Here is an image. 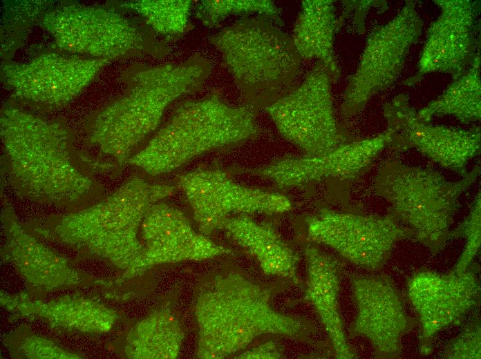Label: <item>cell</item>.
Instances as JSON below:
<instances>
[{
	"label": "cell",
	"mask_w": 481,
	"mask_h": 359,
	"mask_svg": "<svg viewBox=\"0 0 481 359\" xmlns=\"http://www.w3.org/2000/svg\"><path fill=\"white\" fill-rule=\"evenodd\" d=\"M305 222L310 241L328 246L370 271L385 264L397 242L412 238L411 233L388 214L363 215L323 208Z\"/></svg>",
	"instance_id": "obj_11"
},
{
	"label": "cell",
	"mask_w": 481,
	"mask_h": 359,
	"mask_svg": "<svg viewBox=\"0 0 481 359\" xmlns=\"http://www.w3.org/2000/svg\"><path fill=\"white\" fill-rule=\"evenodd\" d=\"M0 129L8 182L14 191L32 200L75 202L93 187L86 167H103L77 155L68 130L57 122L7 107L1 112Z\"/></svg>",
	"instance_id": "obj_1"
},
{
	"label": "cell",
	"mask_w": 481,
	"mask_h": 359,
	"mask_svg": "<svg viewBox=\"0 0 481 359\" xmlns=\"http://www.w3.org/2000/svg\"><path fill=\"white\" fill-rule=\"evenodd\" d=\"M332 81L317 61L300 86L265 108L281 135L305 155L325 154L350 142L334 116Z\"/></svg>",
	"instance_id": "obj_9"
},
{
	"label": "cell",
	"mask_w": 481,
	"mask_h": 359,
	"mask_svg": "<svg viewBox=\"0 0 481 359\" xmlns=\"http://www.w3.org/2000/svg\"><path fill=\"white\" fill-rule=\"evenodd\" d=\"M388 142L385 130L372 137L349 142L325 154L283 157L248 172L267 178L281 188L326 178L351 180L372 163Z\"/></svg>",
	"instance_id": "obj_17"
},
{
	"label": "cell",
	"mask_w": 481,
	"mask_h": 359,
	"mask_svg": "<svg viewBox=\"0 0 481 359\" xmlns=\"http://www.w3.org/2000/svg\"><path fill=\"white\" fill-rule=\"evenodd\" d=\"M142 263L202 260L232 253L191 227L182 212L165 204H154L141 224Z\"/></svg>",
	"instance_id": "obj_19"
},
{
	"label": "cell",
	"mask_w": 481,
	"mask_h": 359,
	"mask_svg": "<svg viewBox=\"0 0 481 359\" xmlns=\"http://www.w3.org/2000/svg\"><path fill=\"white\" fill-rule=\"evenodd\" d=\"M42 23L61 48L97 59L110 61L146 48L159 57L170 51L164 43L149 42L126 19L102 7L64 6L46 14Z\"/></svg>",
	"instance_id": "obj_8"
},
{
	"label": "cell",
	"mask_w": 481,
	"mask_h": 359,
	"mask_svg": "<svg viewBox=\"0 0 481 359\" xmlns=\"http://www.w3.org/2000/svg\"><path fill=\"white\" fill-rule=\"evenodd\" d=\"M480 326L478 324L465 329L448 345L444 358L449 359H480Z\"/></svg>",
	"instance_id": "obj_27"
},
{
	"label": "cell",
	"mask_w": 481,
	"mask_h": 359,
	"mask_svg": "<svg viewBox=\"0 0 481 359\" xmlns=\"http://www.w3.org/2000/svg\"><path fill=\"white\" fill-rule=\"evenodd\" d=\"M439 17L430 25L422 50L417 76L449 73L456 78L471 65L475 51L474 11L467 0L436 1ZM410 79V80H411ZM417 80V81H418Z\"/></svg>",
	"instance_id": "obj_18"
},
{
	"label": "cell",
	"mask_w": 481,
	"mask_h": 359,
	"mask_svg": "<svg viewBox=\"0 0 481 359\" xmlns=\"http://www.w3.org/2000/svg\"><path fill=\"white\" fill-rule=\"evenodd\" d=\"M478 280L473 271L442 274L425 270L408 281V298L420 324V352L430 353V343L440 331L460 324L478 301Z\"/></svg>",
	"instance_id": "obj_14"
},
{
	"label": "cell",
	"mask_w": 481,
	"mask_h": 359,
	"mask_svg": "<svg viewBox=\"0 0 481 359\" xmlns=\"http://www.w3.org/2000/svg\"><path fill=\"white\" fill-rule=\"evenodd\" d=\"M220 229L255 256L266 275L289 278L298 283V256L270 226L240 215L227 218Z\"/></svg>",
	"instance_id": "obj_21"
},
{
	"label": "cell",
	"mask_w": 481,
	"mask_h": 359,
	"mask_svg": "<svg viewBox=\"0 0 481 359\" xmlns=\"http://www.w3.org/2000/svg\"><path fill=\"white\" fill-rule=\"evenodd\" d=\"M191 1H131L122 4L141 14L157 32L173 37L182 35L189 26Z\"/></svg>",
	"instance_id": "obj_24"
},
{
	"label": "cell",
	"mask_w": 481,
	"mask_h": 359,
	"mask_svg": "<svg viewBox=\"0 0 481 359\" xmlns=\"http://www.w3.org/2000/svg\"><path fill=\"white\" fill-rule=\"evenodd\" d=\"M308 267L305 299L314 307L331 340L335 356L351 359L356 355L347 342L338 308L341 264L313 245L304 250Z\"/></svg>",
	"instance_id": "obj_20"
},
{
	"label": "cell",
	"mask_w": 481,
	"mask_h": 359,
	"mask_svg": "<svg viewBox=\"0 0 481 359\" xmlns=\"http://www.w3.org/2000/svg\"><path fill=\"white\" fill-rule=\"evenodd\" d=\"M422 26L414 2L408 1L390 21L372 30L344 90L341 105L344 115L358 113L372 96L393 84Z\"/></svg>",
	"instance_id": "obj_10"
},
{
	"label": "cell",
	"mask_w": 481,
	"mask_h": 359,
	"mask_svg": "<svg viewBox=\"0 0 481 359\" xmlns=\"http://www.w3.org/2000/svg\"><path fill=\"white\" fill-rule=\"evenodd\" d=\"M211 69L210 62L197 53L178 64L130 73L124 95L96 117L91 142L120 164L126 162L133 148L157 128L166 108L179 97L198 90Z\"/></svg>",
	"instance_id": "obj_3"
},
{
	"label": "cell",
	"mask_w": 481,
	"mask_h": 359,
	"mask_svg": "<svg viewBox=\"0 0 481 359\" xmlns=\"http://www.w3.org/2000/svg\"><path fill=\"white\" fill-rule=\"evenodd\" d=\"M256 113L254 106H233L216 93L186 101L149 144L126 162L153 176L171 172L205 152L257 136Z\"/></svg>",
	"instance_id": "obj_4"
},
{
	"label": "cell",
	"mask_w": 481,
	"mask_h": 359,
	"mask_svg": "<svg viewBox=\"0 0 481 359\" xmlns=\"http://www.w3.org/2000/svg\"><path fill=\"white\" fill-rule=\"evenodd\" d=\"M109 61L44 54L27 63L4 65L2 70L6 83L17 96L53 107L76 97Z\"/></svg>",
	"instance_id": "obj_15"
},
{
	"label": "cell",
	"mask_w": 481,
	"mask_h": 359,
	"mask_svg": "<svg viewBox=\"0 0 481 359\" xmlns=\"http://www.w3.org/2000/svg\"><path fill=\"white\" fill-rule=\"evenodd\" d=\"M251 13L266 17L279 26L283 24L280 8L266 0L202 1L196 7V15L204 25L212 27L229 15Z\"/></svg>",
	"instance_id": "obj_25"
},
{
	"label": "cell",
	"mask_w": 481,
	"mask_h": 359,
	"mask_svg": "<svg viewBox=\"0 0 481 359\" xmlns=\"http://www.w3.org/2000/svg\"><path fill=\"white\" fill-rule=\"evenodd\" d=\"M480 54L471 66L455 78L444 93L417 111L418 116L431 122L434 117L452 115L463 124L480 119Z\"/></svg>",
	"instance_id": "obj_23"
},
{
	"label": "cell",
	"mask_w": 481,
	"mask_h": 359,
	"mask_svg": "<svg viewBox=\"0 0 481 359\" xmlns=\"http://www.w3.org/2000/svg\"><path fill=\"white\" fill-rule=\"evenodd\" d=\"M350 280L357 307L350 333L367 338L377 358H398L401 340L412 329L413 322L394 282L384 275H352Z\"/></svg>",
	"instance_id": "obj_16"
},
{
	"label": "cell",
	"mask_w": 481,
	"mask_h": 359,
	"mask_svg": "<svg viewBox=\"0 0 481 359\" xmlns=\"http://www.w3.org/2000/svg\"><path fill=\"white\" fill-rule=\"evenodd\" d=\"M339 26L332 1H303L291 38L300 57L317 59L333 81L340 75L333 50Z\"/></svg>",
	"instance_id": "obj_22"
},
{
	"label": "cell",
	"mask_w": 481,
	"mask_h": 359,
	"mask_svg": "<svg viewBox=\"0 0 481 359\" xmlns=\"http://www.w3.org/2000/svg\"><path fill=\"white\" fill-rule=\"evenodd\" d=\"M264 16L242 19L210 38L238 88L256 108L293 88L301 57L292 39Z\"/></svg>",
	"instance_id": "obj_5"
},
{
	"label": "cell",
	"mask_w": 481,
	"mask_h": 359,
	"mask_svg": "<svg viewBox=\"0 0 481 359\" xmlns=\"http://www.w3.org/2000/svg\"><path fill=\"white\" fill-rule=\"evenodd\" d=\"M273 289L236 272L216 275L200 293L196 314L198 356L223 358L263 334L309 339L314 327L305 318L276 311Z\"/></svg>",
	"instance_id": "obj_2"
},
{
	"label": "cell",
	"mask_w": 481,
	"mask_h": 359,
	"mask_svg": "<svg viewBox=\"0 0 481 359\" xmlns=\"http://www.w3.org/2000/svg\"><path fill=\"white\" fill-rule=\"evenodd\" d=\"M178 185L191 206L194 217L204 235L220 229L232 213L272 215L289 211L290 200L284 195L240 185L226 173L197 170L178 177Z\"/></svg>",
	"instance_id": "obj_13"
},
{
	"label": "cell",
	"mask_w": 481,
	"mask_h": 359,
	"mask_svg": "<svg viewBox=\"0 0 481 359\" xmlns=\"http://www.w3.org/2000/svg\"><path fill=\"white\" fill-rule=\"evenodd\" d=\"M480 173L477 165L462 179L450 181L431 168L388 161L379 168L374 189L388 204V214L435 255L451 239L460 195Z\"/></svg>",
	"instance_id": "obj_6"
},
{
	"label": "cell",
	"mask_w": 481,
	"mask_h": 359,
	"mask_svg": "<svg viewBox=\"0 0 481 359\" xmlns=\"http://www.w3.org/2000/svg\"><path fill=\"white\" fill-rule=\"evenodd\" d=\"M389 135L387 147L397 152L411 148L441 166L462 176L469 161L479 153L480 130L431 124L417 115L406 95L400 94L383 107Z\"/></svg>",
	"instance_id": "obj_12"
},
{
	"label": "cell",
	"mask_w": 481,
	"mask_h": 359,
	"mask_svg": "<svg viewBox=\"0 0 481 359\" xmlns=\"http://www.w3.org/2000/svg\"><path fill=\"white\" fill-rule=\"evenodd\" d=\"M175 187L134 177L95 206L65 218L59 233L122 263L142 264L138 231L148 209L171 195Z\"/></svg>",
	"instance_id": "obj_7"
},
{
	"label": "cell",
	"mask_w": 481,
	"mask_h": 359,
	"mask_svg": "<svg viewBox=\"0 0 481 359\" xmlns=\"http://www.w3.org/2000/svg\"><path fill=\"white\" fill-rule=\"evenodd\" d=\"M481 205L479 191L472 204L469 215L457 229L451 231V239L464 237L466 244L453 271L461 273L466 271L477 254L481 242Z\"/></svg>",
	"instance_id": "obj_26"
},
{
	"label": "cell",
	"mask_w": 481,
	"mask_h": 359,
	"mask_svg": "<svg viewBox=\"0 0 481 359\" xmlns=\"http://www.w3.org/2000/svg\"><path fill=\"white\" fill-rule=\"evenodd\" d=\"M238 358L277 359L281 358L282 355L278 351L276 345L272 341H269L240 354Z\"/></svg>",
	"instance_id": "obj_28"
}]
</instances>
